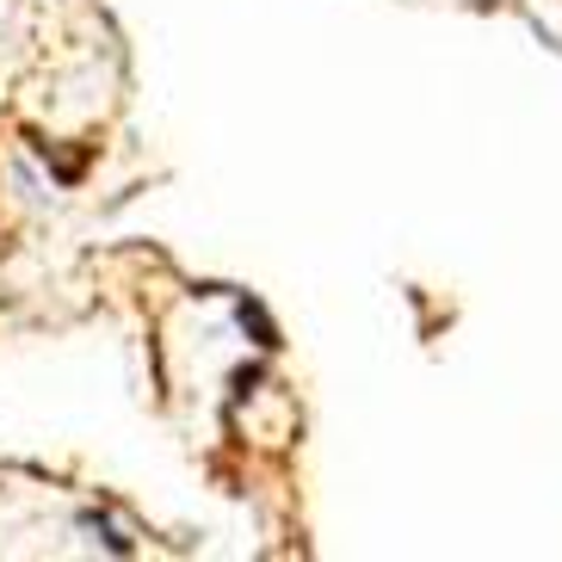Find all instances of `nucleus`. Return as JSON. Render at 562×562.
Segmentation results:
<instances>
[]
</instances>
